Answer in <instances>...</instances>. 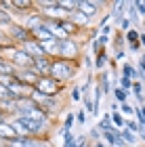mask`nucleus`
<instances>
[{"label": "nucleus", "instance_id": "c85d7f7f", "mask_svg": "<svg viewBox=\"0 0 145 147\" xmlns=\"http://www.w3.org/2000/svg\"><path fill=\"white\" fill-rule=\"evenodd\" d=\"M133 82L135 80H130V78H126V76H118V86L120 88H124V90H133Z\"/></svg>", "mask_w": 145, "mask_h": 147}, {"label": "nucleus", "instance_id": "a878e982", "mask_svg": "<svg viewBox=\"0 0 145 147\" xmlns=\"http://www.w3.org/2000/svg\"><path fill=\"white\" fill-rule=\"evenodd\" d=\"M124 44H126V36H124V32L116 30L114 32V49H122Z\"/></svg>", "mask_w": 145, "mask_h": 147}, {"label": "nucleus", "instance_id": "f257e3e1", "mask_svg": "<svg viewBox=\"0 0 145 147\" xmlns=\"http://www.w3.org/2000/svg\"><path fill=\"white\" fill-rule=\"evenodd\" d=\"M78 69H80V61H69V59H53V65H51V76L67 86L71 80L76 78Z\"/></svg>", "mask_w": 145, "mask_h": 147}, {"label": "nucleus", "instance_id": "a211bd4d", "mask_svg": "<svg viewBox=\"0 0 145 147\" xmlns=\"http://www.w3.org/2000/svg\"><path fill=\"white\" fill-rule=\"evenodd\" d=\"M126 17L130 19L133 28H135V25H139V23H141V17H139V11H137L135 2H128V6H126Z\"/></svg>", "mask_w": 145, "mask_h": 147}, {"label": "nucleus", "instance_id": "20e7f679", "mask_svg": "<svg viewBox=\"0 0 145 147\" xmlns=\"http://www.w3.org/2000/svg\"><path fill=\"white\" fill-rule=\"evenodd\" d=\"M65 88H67V86L57 82L53 76H42L36 84V90L42 92V95H47V97H61L65 92Z\"/></svg>", "mask_w": 145, "mask_h": 147}, {"label": "nucleus", "instance_id": "b1692460", "mask_svg": "<svg viewBox=\"0 0 145 147\" xmlns=\"http://www.w3.org/2000/svg\"><path fill=\"white\" fill-rule=\"evenodd\" d=\"M124 36H126V42H128V44L141 42V32H139V28H133V30H128Z\"/></svg>", "mask_w": 145, "mask_h": 147}, {"label": "nucleus", "instance_id": "f8f14e48", "mask_svg": "<svg viewBox=\"0 0 145 147\" xmlns=\"http://www.w3.org/2000/svg\"><path fill=\"white\" fill-rule=\"evenodd\" d=\"M17 130L13 128V124L11 122H4V124H0V141L2 143H11L13 139H17Z\"/></svg>", "mask_w": 145, "mask_h": 147}, {"label": "nucleus", "instance_id": "7c9ffc66", "mask_svg": "<svg viewBox=\"0 0 145 147\" xmlns=\"http://www.w3.org/2000/svg\"><path fill=\"white\" fill-rule=\"evenodd\" d=\"M120 113H122L124 118H126V116H133V118H135V107H133L130 103H122V105H120Z\"/></svg>", "mask_w": 145, "mask_h": 147}, {"label": "nucleus", "instance_id": "6ab92c4d", "mask_svg": "<svg viewBox=\"0 0 145 147\" xmlns=\"http://www.w3.org/2000/svg\"><path fill=\"white\" fill-rule=\"evenodd\" d=\"M13 23H15V15H13V11H2V9H0V28L9 30Z\"/></svg>", "mask_w": 145, "mask_h": 147}, {"label": "nucleus", "instance_id": "6e6552de", "mask_svg": "<svg viewBox=\"0 0 145 147\" xmlns=\"http://www.w3.org/2000/svg\"><path fill=\"white\" fill-rule=\"evenodd\" d=\"M51 65H53V59L51 57H40V59H34L32 69L42 78V76H51Z\"/></svg>", "mask_w": 145, "mask_h": 147}, {"label": "nucleus", "instance_id": "dca6fc26", "mask_svg": "<svg viewBox=\"0 0 145 147\" xmlns=\"http://www.w3.org/2000/svg\"><path fill=\"white\" fill-rule=\"evenodd\" d=\"M109 53H107V49L105 51H101L99 55H95V69L97 71H105V65H109Z\"/></svg>", "mask_w": 145, "mask_h": 147}, {"label": "nucleus", "instance_id": "2f4dec72", "mask_svg": "<svg viewBox=\"0 0 145 147\" xmlns=\"http://www.w3.org/2000/svg\"><path fill=\"white\" fill-rule=\"evenodd\" d=\"M76 122L80 124V126H84V124L88 122V113L84 111V109H78V111H76Z\"/></svg>", "mask_w": 145, "mask_h": 147}, {"label": "nucleus", "instance_id": "2eb2a0df", "mask_svg": "<svg viewBox=\"0 0 145 147\" xmlns=\"http://www.w3.org/2000/svg\"><path fill=\"white\" fill-rule=\"evenodd\" d=\"M32 38H34L36 42H40V44H42V42H49V40H55V36H53L51 32H49L47 28H44V25L32 32Z\"/></svg>", "mask_w": 145, "mask_h": 147}, {"label": "nucleus", "instance_id": "37998d69", "mask_svg": "<svg viewBox=\"0 0 145 147\" xmlns=\"http://www.w3.org/2000/svg\"><path fill=\"white\" fill-rule=\"evenodd\" d=\"M137 137H139V139H141V141L145 143V126H143V124L139 126V132H137Z\"/></svg>", "mask_w": 145, "mask_h": 147}, {"label": "nucleus", "instance_id": "f704fd0d", "mask_svg": "<svg viewBox=\"0 0 145 147\" xmlns=\"http://www.w3.org/2000/svg\"><path fill=\"white\" fill-rule=\"evenodd\" d=\"M130 95H135V97H139V95H143V82H133V90H130Z\"/></svg>", "mask_w": 145, "mask_h": 147}, {"label": "nucleus", "instance_id": "4468645a", "mask_svg": "<svg viewBox=\"0 0 145 147\" xmlns=\"http://www.w3.org/2000/svg\"><path fill=\"white\" fill-rule=\"evenodd\" d=\"M120 76H126V78H130V80H139L141 82V71L137 69V65H133V63H122V71H120Z\"/></svg>", "mask_w": 145, "mask_h": 147}, {"label": "nucleus", "instance_id": "4be33fe9", "mask_svg": "<svg viewBox=\"0 0 145 147\" xmlns=\"http://www.w3.org/2000/svg\"><path fill=\"white\" fill-rule=\"evenodd\" d=\"M74 124H76V113H74V111L65 113V118H63V124H61V130H65V132H71Z\"/></svg>", "mask_w": 145, "mask_h": 147}, {"label": "nucleus", "instance_id": "9b49d317", "mask_svg": "<svg viewBox=\"0 0 145 147\" xmlns=\"http://www.w3.org/2000/svg\"><path fill=\"white\" fill-rule=\"evenodd\" d=\"M69 21L71 23H74V25H78V28H80V30H86V28H90V23H93V19H88L86 15H84V13H80V11H74V13H71V15H69Z\"/></svg>", "mask_w": 145, "mask_h": 147}, {"label": "nucleus", "instance_id": "1a4fd4ad", "mask_svg": "<svg viewBox=\"0 0 145 147\" xmlns=\"http://www.w3.org/2000/svg\"><path fill=\"white\" fill-rule=\"evenodd\" d=\"M17 80L19 82H23V84H28V86H34L36 88V84H38V80H40V76L34 71V69H17Z\"/></svg>", "mask_w": 145, "mask_h": 147}, {"label": "nucleus", "instance_id": "4c0bfd02", "mask_svg": "<svg viewBox=\"0 0 145 147\" xmlns=\"http://www.w3.org/2000/svg\"><path fill=\"white\" fill-rule=\"evenodd\" d=\"M135 6L139 11V17H145V0H135Z\"/></svg>", "mask_w": 145, "mask_h": 147}, {"label": "nucleus", "instance_id": "c9c22d12", "mask_svg": "<svg viewBox=\"0 0 145 147\" xmlns=\"http://www.w3.org/2000/svg\"><path fill=\"white\" fill-rule=\"evenodd\" d=\"M124 59H126V51H124V49H116L114 51V61L120 63V61H124Z\"/></svg>", "mask_w": 145, "mask_h": 147}, {"label": "nucleus", "instance_id": "7ed1b4c3", "mask_svg": "<svg viewBox=\"0 0 145 147\" xmlns=\"http://www.w3.org/2000/svg\"><path fill=\"white\" fill-rule=\"evenodd\" d=\"M59 57L69 59V61H80L82 55V42L80 38H67V40H59Z\"/></svg>", "mask_w": 145, "mask_h": 147}, {"label": "nucleus", "instance_id": "393cba45", "mask_svg": "<svg viewBox=\"0 0 145 147\" xmlns=\"http://www.w3.org/2000/svg\"><path fill=\"white\" fill-rule=\"evenodd\" d=\"M111 124H114L118 130H122L124 126H126V118H124L120 111H116V113H111Z\"/></svg>", "mask_w": 145, "mask_h": 147}, {"label": "nucleus", "instance_id": "c03bdc74", "mask_svg": "<svg viewBox=\"0 0 145 147\" xmlns=\"http://www.w3.org/2000/svg\"><path fill=\"white\" fill-rule=\"evenodd\" d=\"M90 147H109L107 143H105V141H97V143H93V145H90Z\"/></svg>", "mask_w": 145, "mask_h": 147}, {"label": "nucleus", "instance_id": "a19ab883", "mask_svg": "<svg viewBox=\"0 0 145 147\" xmlns=\"http://www.w3.org/2000/svg\"><path fill=\"white\" fill-rule=\"evenodd\" d=\"M137 67H139V69L145 74V51H143L141 55H139V63H137Z\"/></svg>", "mask_w": 145, "mask_h": 147}, {"label": "nucleus", "instance_id": "39448f33", "mask_svg": "<svg viewBox=\"0 0 145 147\" xmlns=\"http://www.w3.org/2000/svg\"><path fill=\"white\" fill-rule=\"evenodd\" d=\"M9 36H11V40H13L17 46H23L25 42H30V40H32V32L25 28L21 21H15V23L9 28Z\"/></svg>", "mask_w": 145, "mask_h": 147}, {"label": "nucleus", "instance_id": "0eeeda50", "mask_svg": "<svg viewBox=\"0 0 145 147\" xmlns=\"http://www.w3.org/2000/svg\"><path fill=\"white\" fill-rule=\"evenodd\" d=\"M21 23L30 32H34V30H38V28H42V25H44V17L40 15V11H38V9H34L32 13H28V15L21 19Z\"/></svg>", "mask_w": 145, "mask_h": 147}, {"label": "nucleus", "instance_id": "c756f323", "mask_svg": "<svg viewBox=\"0 0 145 147\" xmlns=\"http://www.w3.org/2000/svg\"><path fill=\"white\" fill-rule=\"evenodd\" d=\"M69 99H71V101H82V88H80V86H71V88H69Z\"/></svg>", "mask_w": 145, "mask_h": 147}, {"label": "nucleus", "instance_id": "473e14b6", "mask_svg": "<svg viewBox=\"0 0 145 147\" xmlns=\"http://www.w3.org/2000/svg\"><path fill=\"white\" fill-rule=\"evenodd\" d=\"M139 126H141V124L137 122L135 118H133V120H128V118H126V126H124V128H128L130 132H135V135H137V132H139Z\"/></svg>", "mask_w": 145, "mask_h": 147}, {"label": "nucleus", "instance_id": "aec40b11", "mask_svg": "<svg viewBox=\"0 0 145 147\" xmlns=\"http://www.w3.org/2000/svg\"><path fill=\"white\" fill-rule=\"evenodd\" d=\"M59 135L63 139V147H78V137L74 132H65V130H59Z\"/></svg>", "mask_w": 145, "mask_h": 147}, {"label": "nucleus", "instance_id": "f3484780", "mask_svg": "<svg viewBox=\"0 0 145 147\" xmlns=\"http://www.w3.org/2000/svg\"><path fill=\"white\" fill-rule=\"evenodd\" d=\"M111 95H114V101L116 103H128V97H130V92L128 90H124V88H120L118 84H114V88H111Z\"/></svg>", "mask_w": 145, "mask_h": 147}, {"label": "nucleus", "instance_id": "ddd939ff", "mask_svg": "<svg viewBox=\"0 0 145 147\" xmlns=\"http://www.w3.org/2000/svg\"><path fill=\"white\" fill-rule=\"evenodd\" d=\"M95 84L101 88L103 97H107L109 92H111V88H114V86H111V82H109V71H101V74H99V80H97Z\"/></svg>", "mask_w": 145, "mask_h": 147}, {"label": "nucleus", "instance_id": "423d86ee", "mask_svg": "<svg viewBox=\"0 0 145 147\" xmlns=\"http://www.w3.org/2000/svg\"><path fill=\"white\" fill-rule=\"evenodd\" d=\"M105 2H97V0H78V11L84 13L88 19H97V15L101 13Z\"/></svg>", "mask_w": 145, "mask_h": 147}, {"label": "nucleus", "instance_id": "bb28decb", "mask_svg": "<svg viewBox=\"0 0 145 147\" xmlns=\"http://www.w3.org/2000/svg\"><path fill=\"white\" fill-rule=\"evenodd\" d=\"M0 101H17L15 97H13V92L9 86H4V84H0Z\"/></svg>", "mask_w": 145, "mask_h": 147}, {"label": "nucleus", "instance_id": "58836bf2", "mask_svg": "<svg viewBox=\"0 0 145 147\" xmlns=\"http://www.w3.org/2000/svg\"><path fill=\"white\" fill-rule=\"evenodd\" d=\"M90 145H93V143L88 141L86 135H80V137H78V147H90Z\"/></svg>", "mask_w": 145, "mask_h": 147}, {"label": "nucleus", "instance_id": "49530a36", "mask_svg": "<svg viewBox=\"0 0 145 147\" xmlns=\"http://www.w3.org/2000/svg\"><path fill=\"white\" fill-rule=\"evenodd\" d=\"M135 147H145V143H137V145H135Z\"/></svg>", "mask_w": 145, "mask_h": 147}, {"label": "nucleus", "instance_id": "f03ea898", "mask_svg": "<svg viewBox=\"0 0 145 147\" xmlns=\"http://www.w3.org/2000/svg\"><path fill=\"white\" fill-rule=\"evenodd\" d=\"M32 99H34V103H36L40 109L47 111L51 118H57V116H59V111L63 109V101H61V97H47V95H42V92L34 90Z\"/></svg>", "mask_w": 145, "mask_h": 147}, {"label": "nucleus", "instance_id": "cd10ccee", "mask_svg": "<svg viewBox=\"0 0 145 147\" xmlns=\"http://www.w3.org/2000/svg\"><path fill=\"white\" fill-rule=\"evenodd\" d=\"M86 137H88V141H90V143H97V141H103V132H101V130H99V128H97V126H93V128H90V130H88V135H86Z\"/></svg>", "mask_w": 145, "mask_h": 147}, {"label": "nucleus", "instance_id": "a18cd8bd", "mask_svg": "<svg viewBox=\"0 0 145 147\" xmlns=\"http://www.w3.org/2000/svg\"><path fill=\"white\" fill-rule=\"evenodd\" d=\"M141 46L145 49V32H141Z\"/></svg>", "mask_w": 145, "mask_h": 147}, {"label": "nucleus", "instance_id": "de8ad7c7", "mask_svg": "<svg viewBox=\"0 0 145 147\" xmlns=\"http://www.w3.org/2000/svg\"><path fill=\"white\" fill-rule=\"evenodd\" d=\"M0 55H2V49H0Z\"/></svg>", "mask_w": 145, "mask_h": 147}, {"label": "nucleus", "instance_id": "412c9836", "mask_svg": "<svg viewBox=\"0 0 145 147\" xmlns=\"http://www.w3.org/2000/svg\"><path fill=\"white\" fill-rule=\"evenodd\" d=\"M97 128L101 130V132H105V130H111V128H114V124H111V113H103V116L99 118Z\"/></svg>", "mask_w": 145, "mask_h": 147}, {"label": "nucleus", "instance_id": "ea45409f", "mask_svg": "<svg viewBox=\"0 0 145 147\" xmlns=\"http://www.w3.org/2000/svg\"><path fill=\"white\" fill-rule=\"evenodd\" d=\"M128 51H130V53H137V55H139V53L143 51V46H141V42H135V44H128Z\"/></svg>", "mask_w": 145, "mask_h": 147}, {"label": "nucleus", "instance_id": "e433bc0d", "mask_svg": "<svg viewBox=\"0 0 145 147\" xmlns=\"http://www.w3.org/2000/svg\"><path fill=\"white\" fill-rule=\"evenodd\" d=\"M111 21V13H105V15L99 17V28H105V25H109Z\"/></svg>", "mask_w": 145, "mask_h": 147}, {"label": "nucleus", "instance_id": "5701e85b", "mask_svg": "<svg viewBox=\"0 0 145 147\" xmlns=\"http://www.w3.org/2000/svg\"><path fill=\"white\" fill-rule=\"evenodd\" d=\"M120 132H122V139H124V141H126V143H128V147H130V145H133V147H135L137 143H139V137H137V135H135V132H130L128 128H122Z\"/></svg>", "mask_w": 145, "mask_h": 147}, {"label": "nucleus", "instance_id": "79ce46f5", "mask_svg": "<svg viewBox=\"0 0 145 147\" xmlns=\"http://www.w3.org/2000/svg\"><path fill=\"white\" fill-rule=\"evenodd\" d=\"M99 32L105 34V36H111V34H114V28H111V25H105V28H99Z\"/></svg>", "mask_w": 145, "mask_h": 147}, {"label": "nucleus", "instance_id": "72a5a7b5", "mask_svg": "<svg viewBox=\"0 0 145 147\" xmlns=\"http://www.w3.org/2000/svg\"><path fill=\"white\" fill-rule=\"evenodd\" d=\"M99 36H101V32H99V28H90V30H88V36H86V40H88L90 44H93V42H95V40H97Z\"/></svg>", "mask_w": 145, "mask_h": 147}, {"label": "nucleus", "instance_id": "9d476101", "mask_svg": "<svg viewBox=\"0 0 145 147\" xmlns=\"http://www.w3.org/2000/svg\"><path fill=\"white\" fill-rule=\"evenodd\" d=\"M21 49H23L25 53H28V55H30L32 59H40V57H47V55H44V51H42V44H40V42H36L34 38H32L30 42H25V44L21 46Z\"/></svg>", "mask_w": 145, "mask_h": 147}]
</instances>
